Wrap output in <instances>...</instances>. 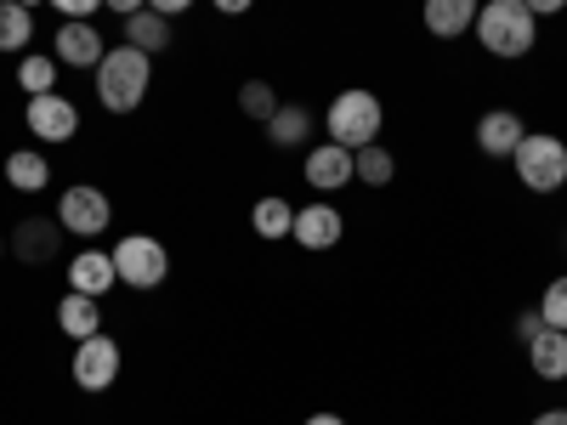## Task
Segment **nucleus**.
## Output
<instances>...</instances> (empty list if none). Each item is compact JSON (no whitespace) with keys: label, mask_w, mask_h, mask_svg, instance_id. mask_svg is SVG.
Here are the masks:
<instances>
[{"label":"nucleus","mask_w":567,"mask_h":425,"mask_svg":"<svg viewBox=\"0 0 567 425\" xmlns=\"http://www.w3.org/2000/svg\"><path fill=\"white\" fill-rule=\"evenodd\" d=\"M120 341L114 335H91V341H74V386L80 392H109L120 381Z\"/></svg>","instance_id":"obj_7"},{"label":"nucleus","mask_w":567,"mask_h":425,"mask_svg":"<svg viewBox=\"0 0 567 425\" xmlns=\"http://www.w3.org/2000/svg\"><path fill=\"white\" fill-rule=\"evenodd\" d=\"M23 125L34 131V142H74L80 136V108L63 97V91H45V97H29Z\"/></svg>","instance_id":"obj_9"},{"label":"nucleus","mask_w":567,"mask_h":425,"mask_svg":"<svg viewBox=\"0 0 567 425\" xmlns=\"http://www.w3.org/2000/svg\"><path fill=\"white\" fill-rule=\"evenodd\" d=\"M539 318H545V329H567V272L545 283V296H539Z\"/></svg>","instance_id":"obj_26"},{"label":"nucleus","mask_w":567,"mask_h":425,"mask_svg":"<svg viewBox=\"0 0 567 425\" xmlns=\"http://www.w3.org/2000/svg\"><path fill=\"white\" fill-rule=\"evenodd\" d=\"M103 7H109V12H120V18H131V12L148 7V0H103Z\"/></svg>","instance_id":"obj_32"},{"label":"nucleus","mask_w":567,"mask_h":425,"mask_svg":"<svg viewBox=\"0 0 567 425\" xmlns=\"http://www.w3.org/2000/svg\"><path fill=\"white\" fill-rule=\"evenodd\" d=\"M352 170H358V182H363V187H386V182L398 176V159L381 148V142H369V148H358V154H352Z\"/></svg>","instance_id":"obj_23"},{"label":"nucleus","mask_w":567,"mask_h":425,"mask_svg":"<svg viewBox=\"0 0 567 425\" xmlns=\"http://www.w3.org/2000/svg\"><path fill=\"white\" fill-rule=\"evenodd\" d=\"M114 283H120V272H114V256H109V250H80V256H69V290H80V296H91V301H109Z\"/></svg>","instance_id":"obj_12"},{"label":"nucleus","mask_w":567,"mask_h":425,"mask_svg":"<svg viewBox=\"0 0 567 425\" xmlns=\"http://www.w3.org/2000/svg\"><path fill=\"white\" fill-rule=\"evenodd\" d=\"M250 227L261 232V239H290V227H296V205H290V199H278V194H267V199H256V205H250Z\"/></svg>","instance_id":"obj_21"},{"label":"nucleus","mask_w":567,"mask_h":425,"mask_svg":"<svg viewBox=\"0 0 567 425\" xmlns=\"http://www.w3.org/2000/svg\"><path fill=\"white\" fill-rule=\"evenodd\" d=\"M523 136H528V125H523V114H516V108H488V114L477 120V148H483L488 159H511Z\"/></svg>","instance_id":"obj_14"},{"label":"nucleus","mask_w":567,"mask_h":425,"mask_svg":"<svg viewBox=\"0 0 567 425\" xmlns=\"http://www.w3.org/2000/svg\"><path fill=\"white\" fill-rule=\"evenodd\" d=\"M18 7H29V12H34V7H40V0H18Z\"/></svg>","instance_id":"obj_35"},{"label":"nucleus","mask_w":567,"mask_h":425,"mask_svg":"<svg viewBox=\"0 0 567 425\" xmlns=\"http://www.w3.org/2000/svg\"><path fill=\"white\" fill-rule=\"evenodd\" d=\"M301 176L318 187V194H341L347 182H358L352 148H341V142H318V148L307 154V165H301Z\"/></svg>","instance_id":"obj_11"},{"label":"nucleus","mask_w":567,"mask_h":425,"mask_svg":"<svg viewBox=\"0 0 567 425\" xmlns=\"http://www.w3.org/2000/svg\"><path fill=\"white\" fill-rule=\"evenodd\" d=\"M7 245H12V261L45 267V261L63 256V221H58V216H23V221L12 227Z\"/></svg>","instance_id":"obj_8"},{"label":"nucleus","mask_w":567,"mask_h":425,"mask_svg":"<svg viewBox=\"0 0 567 425\" xmlns=\"http://www.w3.org/2000/svg\"><path fill=\"white\" fill-rule=\"evenodd\" d=\"M52 7L63 12V23L69 18H91V12H103V0H52Z\"/></svg>","instance_id":"obj_27"},{"label":"nucleus","mask_w":567,"mask_h":425,"mask_svg":"<svg viewBox=\"0 0 567 425\" xmlns=\"http://www.w3.org/2000/svg\"><path fill=\"white\" fill-rule=\"evenodd\" d=\"M125 45H136V52L159 58L165 45H171V18H165V12H154V7L131 12V18H125Z\"/></svg>","instance_id":"obj_18"},{"label":"nucleus","mask_w":567,"mask_h":425,"mask_svg":"<svg viewBox=\"0 0 567 425\" xmlns=\"http://www.w3.org/2000/svg\"><path fill=\"white\" fill-rule=\"evenodd\" d=\"M239 114H245V120H261V125H267V120L278 114V91H272L267 80H250V85L239 91Z\"/></svg>","instance_id":"obj_25"},{"label":"nucleus","mask_w":567,"mask_h":425,"mask_svg":"<svg viewBox=\"0 0 567 425\" xmlns=\"http://www.w3.org/2000/svg\"><path fill=\"white\" fill-rule=\"evenodd\" d=\"M307 136H312V108L278 103V114L267 120V142H272V148H301Z\"/></svg>","instance_id":"obj_20"},{"label":"nucleus","mask_w":567,"mask_h":425,"mask_svg":"<svg viewBox=\"0 0 567 425\" xmlns=\"http://www.w3.org/2000/svg\"><path fill=\"white\" fill-rule=\"evenodd\" d=\"M534 425H567V408H545V414H539Z\"/></svg>","instance_id":"obj_33"},{"label":"nucleus","mask_w":567,"mask_h":425,"mask_svg":"<svg viewBox=\"0 0 567 425\" xmlns=\"http://www.w3.org/2000/svg\"><path fill=\"white\" fill-rule=\"evenodd\" d=\"M341 232H347V216H341L336 205H329V199H318V205L296 210L290 239H296L301 250H336V245H341Z\"/></svg>","instance_id":"obj_10"},{"label":"nucleus","mask_w":567,"mask_h":425,"mask_svg":"<svg viewBox=\"0 0 567 425\" xmlns=\"http://www.w3.org/2000/svg\"><path fill=\"white\" fill-rule=\"evenodd\" d=\"M58 221H63V232H74V239H97V232L114 221V205H109L103 187L74 182V187H63V199H58Z\"/></svg>","instance_id":"obj_6"},{"label":"nucleus","mask_w":567,"mask_h":425,"mask_svg":"<svg viewBox=\"0 0 567 425\" xmlns=\"http://www.w3.org/2000/svg\"><path fill=\"white\" fill-rule=\"evenodd\" d=\"M7 182L18 187V194H45V187H52V165H45L40 148H12L7 154Z\"/></svg>","instance_id":"obj_19"},{"label":"nucleus","mask_w":567,"mask_h":425,"mask_svg":"<svg viewBox=\"0 0 567 425\" xmlns=\"http://www.w3.org/2000/svg\"><path fill=\"white\" fill-rule=\"evenodd\" d=\"M97 74V103L109 114H136L148 103V85H154V58L136 52V45H109L103 63L91 69Z\"/></svg>","instance_id":"obj_1"},{"label":"nucleus","mask_w":567,"mask_h":425,"mask_svg":"<svg viewBox=\"0 0 567 425\" xmlns=\"http://www.w3.org/2000/svg\"><path fill=\"white\" fill-rule=\"evenodd\" d=\"M7 250H12V245H7V239H0V256H7Z\"/></svg>","instance_id":"obj_36"},{"label":"nucleus","mask_w":567,"mask_h":425,"mask_svg":"<svg viewBox=\"0 0 567 425\" xmlns=\"http://www.w3.org/2000/svg\"><path fill=\"white\" fill-rule=\"evenodd\" d=\"M58 329H63L69 341H91V335H103V301H91V296L69 290V296L58 301Z\"/></svg>","instance_id":"obj_16"},{"label":"nucleus","mask_w":567,"mask_h":425,"mask_svg":"<svg viewBox=\"0 0 567 425\" xmlns=\"http://www.w3.org/2000/svg\"><path fill=\"white\" fill-rule=\"evenodd\" d=\"M381 120H386L381 97L363 85H347V91H336V103H329V142H341V148L358 154L381 136Z\"/></svg>","instance_id":"obj_4"},{"label":"nucleus","mask_w":567,"mask_h":425,"mask_svg":"<svg viewBox=\"0 0 567 425\" xmlns=\"http://www.w3.org/2000/svg\"><path fill=\"white\" fill-rule=\"evenodd\" d=\"M477 7L483 0H425L420 23L432 29L437 40H460V34H471V23H477Z\"/></svg>","instance_id":"obj_15"},{"label":"nucleus","mask_w":567,"mask_h":425,"mask_svg":"<svg viewBox=\"0 0 567 425\" xmlns=\"http://www.w3.org/2000/svg\"><path fill=\"white\" fill-rule=\"evenodd\" d=\"M511 170L528 194H556V187H567V142L550 131H528L511 154Z\"/></svg>","instance_id":"obj_3"},{"label":"nucleus","mask_w":567,"mask_h":425,"mask_svg":"<svg viewBox=\"0 0 567 425\" xmlns=\"http://www.w3.org/2000/svg\"><path fill=\"white\" fill-rule=\"evenodd\" d=\"M34 40V12L18 0H0V52H29Z\"/></svg>","instance_id":"obj_22"},{"label":"nucleus","mask_w":567,"mask_h":425,"mask_svg":"<svg viewBox=\"0 0 567 425\" xmlns=\"http://www.w3.org/2000/svg\"><path fill=\"white\" fill-rule=\"evenodd\" d=\"M103 34L91 29V18H69L63 29H58V63L63 69H97L103 63Z\"/></svg>","instance_id":"obj_13"},{"label":"nucleus","mask_w":567,"mask_h":425,"mask_svg":"<svg viewBox=\"0 0 567 425\" xmlns=\"http://www.w3.org/2000/svg\"><path fill=\"white\" fill-rule=\"evenodd\" d=\"M210 7H216L221 18H239V12H250V7H256V0H210Z\"/></svg>","instance_id":"obj_30"},{"label":"nucleus","mask_w":567,"mask_h":425,"mask_svg":"<svg viewBox=\"0 0 567 425\" xmlns=\"http://www.w3.org/2000/svg\"><path fill=\"white\" fill-rule=\"evenodd\" d=\"M154 12H165V18H176V12H194V0H148Z\"/></svg>","instance_id":"obj_31"},{"label":"nucleus","mask_w":567,"mask_h":425,"mask_svg":"<svg viewBox=\"0 0 567 425\" xmlns=\"http://www.w3.org/2000/svg\"><path fill=\"white\" fill-rule=\"evenodd\" d=\"M471 34L483 40V52L488 58H528L534 45H539V18L523 7V0H483L477 7V23H471Z\"/></svg>","instance_id":"obj_2"},{"label":"nucleus","mask_w":567,"mask_h":425,"mask_svg":"<svg viewBox=\"0 0 567 425\" xmlns=\"http://www.w3.org/2000/svg\"><path fill=\"white\" fill-rule=\"evenodd\" d=\"M18 85L29 91V97H45V91H58V58L23 52V63H18Z\"/></svg>","instance_id":"obj_24"},{"label":"nucleus","mask_w":567,"mask_h":425,"mask_svg":"<svg viewBox=\"0 0 567 425\" xmlns=\"http://www.w3.org/2000/svg\"><path fill=\"white\" fill-rule=\"evenodd\" d=\"M109 256H114L120 283H125V290H136V296L159 290V283L171 278V250H165L159 239H148V232H125Z\"/></svg>","instance_id":"obj_5"},{"label":"nucleus","mask_w":567,"mask_h":425,"mask_svg":"<svg viewBox=\"0 0 567 425\" xmlns=\"http://www.w3.org/2000/svg\"><path fill=\"white\" fill-rule=\"evenodd\" d=\"M523 7H528L534 18H556V12H567V0H523Z\"/></svg>","instance_id":"obj_29"},{"label":"nucleus","mask_w":567,"mask_h":425,"mask_svg":"<svg viewBox=\"0 0 567 425\" xmlns=\"http://www.w3.org/2000/svg\"><path fill=\"white\" fill-rule=\"evenodd\" d=\"M539 329H545V318H539V307H534V312H523V318H516V341L528 346V341L539 335Z\"/></svg>","instance_id":"obj_28"},{"label":"nucleus","mask_w":567,"mask_h":425,"mask_svg":"<svg viewBox=\"0 0 567 425\" xmlns=\"http://www.w3.org/2000/svg\"><path fill=\"white\" fill-rule=\"evenodd\" d=\"M307 425H347V419H341V414H312Z\"/></svg>","instance_id":"obj_34"},{"label":"nucleus","mask_w":567,"mask_h":425,"mask_svg":"<svg viewBox=\"0 0 567 425\" xmlns=\"http://www.w3.org/2000/svg\"><path fill=\"white\" fill-rule=\"evenodd\" d=\"M528 363L539 381H567V329H539L528 341Z\"/></svg>","instance_id":"obj_17"}]
</instances>
